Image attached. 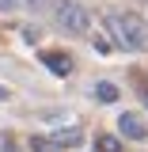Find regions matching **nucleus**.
I'll use <instances>...</instances> for the list:
<instances>
[{"label": "nucleus", "instance_id": "nucleus-11", "mask_svg": "<svg viewBox=\"0 0 148 152\" xmlns=\"http://www.w3.org/2000/svg\"><path fill=\"white\" fill-rule=\"evenodd\" d=\"M15 8H19L15 0H0V12H15Z\"/></svg>", "mask_w": 148, "mask_h": 152}, {"label": "nucleus", "instance_id": "nucleus-12", "mask_svg": "<svg viewBox=\"0 0 148 152\" xmlns=\"http://www.w3.org/2000/svg\"><path fill=\"white\" fill-rule=\"evenodd\" d=\"M0 99H8V88H0Z\"/></svg>", "mask_w": 148, "mask_h": 152}, {"label": "nucleus", "instance_id": "nucleus-8", "mask_svg": "<svg viewBox=\"0 0 148 152\" xmlns=\"http://www.w3.org/2000/svg\"><path fill=\"white\" fill-rule=\"evenodd\" d=\"M57 148H65V145H80V129H69V133H57L53 137Z\"/></svg>", "mask_w": 148, "mask_h": 152}, {"label": "nucleus", "instance_id": "nucleus-1", "mask_svg": "<svg viewBox=\"0 0 148 152\" xmlns=\"http://www.w3.org/2000/svg\"><path fill=\"white\" fill-rule=\"evenodd\" d=\"M106 31H110V38L122 50H133V53L148 50V23L137 12H110L106 15Z\"/></svg>", "mask_w": 148, "mask_h": 152}, {"label": "nucleus", "instance_id": "nucleus-10", "mask_svg": "<svg viewBox=\"0 0 148 152\" xmlns=\"http://www.w3.org/2000/svg\"><path fill=\"white\" fill-rule=\"evenodd\" d=\"M19 8H31V12H38V8H42V0H15Z\"/></svg>", "mask_w": 148, "mask_h": 152}, {"label": "nucleus", "instance_id": "nucleus-4", "mask_svg": "<svg viewBox=\"0 0 148 152\" xmlns=\"http://www.w3.org/2000/svg\"><path fill=\"white\" fill-rule=\"evenodd\" d=\"M42 65H46L53 76H69V72H72V61H69V53H57V50L42 53Z\"/></svg>", "mask_w": 148, "mask_h": 152}, {"label": "nucleus", "instance_id": "nucleus-7", "mask_svg": "<svg viewBox=\"0 0 148 152\" xmlns=\"http://www.w3.org/2000/svg\"><path fill=\"white\" fill-rule=\"evenodd\" d=\"M31 152H57L53 137H31Z\"/></svg>", "mask_w": 148, "mask_h": 152}, {"label": "nucleus", "instance_id": "nucleus-5", "mask_svg": "<svg viewBox=\"0 0 148 152\" xmlns=\"http://www.w3.org/2000/svg\"><path fill=\"white\" fill-rule=\"evenodd\" d=\"M95 99L99 103H118V88H114L110 80H103V84H95Z\"/></svg>", "mask_w": 148, "mask_h": 152}, {"label": "nucleus", "instance_id": "nucleus-6", "mask_svg": "<svg viewBox=\"0 0 148 152\" xmlns=\"http://www.w3.org/2000/svg\"><path fill=\"white\" fill-rule=\"evenodd\" d=\"M95 148L99 152H122V141H118L114 133H99V137H95Z\"/></svg>", "mask_w": 148, "mask_h": 152}, {"label": "nucleus", "instance_id": "nucleus-9", "mask_svg": "<svg viewBox=\"0 0 148 152\" xmlns=\"http://www.w3.org/2000/svg\"><path fill=\"white\" fill-rule=\"evenodd\" d=\"M0 152H15V137H12V133L0 137Z\"/></svg>", "mask_w": 148, "mask_h": 152}, {"label": "nucleus", "instance_id": "nucleus-3", "mask_svg": "<svg viewBox=\"0 0 148 152\" xmlns=\"http://www.w3.org/2000/svg\"><path fill=\"white\" fill-rule=\"evenodd\" d=\"M118 129H122V137H129V141H144L148 137V126L137 118V114H118Z\"/></svg>", "mask_w": 148, "mask_h": 152}, {"label": "nucleus", "instance_id": "nucleus-2", "mask_svg": "<svg viewBox=\"0 0 148 152\" xmlns=\"http://www.w3.org/2000/svg\"><path fill=\"white\" fill-rule=\"evenodd\" d=\"M53 19H57V27L69 31V34H87V31H91L87 8L76 4V0H57V4H53Z\"/></svg>", "mask_w": 148, "mask_h": 152}]
</instances>
